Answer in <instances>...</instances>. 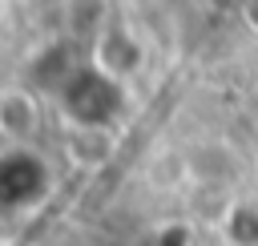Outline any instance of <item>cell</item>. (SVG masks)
<instances>
[{"mask_svg": "<svg viewBox=\"0 0 258 246\" xmlns=\"http://www.w3.org/2000/svg\"><path fill=\"white\" fill-rule=\"evenodd\" d=\"M230 238H234V246H258V210L254 206H238L230 214Z\"/></svg>", "mask_w": 258, "mask_h": 246, "instance_id": "cell-2", "label": "cell"}, {"mask_svg": "<svg viewBox=\"0 0 258 246\" xmlns=\"http://www.w3.org/2000/svg\"><path fill=\"white\" fill-rule=\"evenodd\" d=\"M36 129H40V105L32 101V93L24 89L0 93V133L12 141H28Z\"/></svg>", "mask_w": 258, "mask_h": 246, "instance_id": "cell-1", "label": "cell"}]
</instances>
